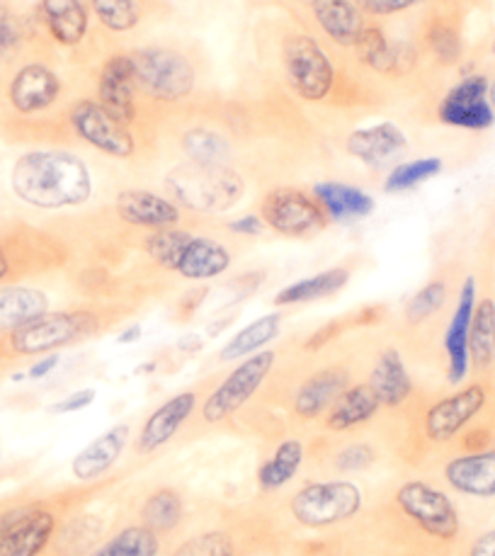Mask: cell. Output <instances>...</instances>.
Returning <instances> with one entry per match:
<instances>
[{
	"label": "cell",
	"instance_id": "cell-1",
	"mask_svg": "<svg viewBox=\"0 0 495 556\" xmlns=\"http://www.w3.org/2000/svg\"><path fill=\"white\" fill-rule=\"evenodd\" d=\"M10 185L17 200L37 210L80 207L92 194L86 161L59 149L23 153L10 173Z\"/></svg>",
	"mask_w": 495,
	"mask_h": 556
},
{
	"label": "cell",
	"instance_id": "cell-38",
	"mask_svg": "<svg viewBox=\"0 0 495 556\" xmlns=\"http://www.w3.org/2000/svg\"><path fill=\"white\" fill-rule=\"evenodd\" d=\"M442 173V161L440 159H418V161H408V163H401L394 170L386 175L384 180V190L389 194H396V192H406L418 188L420 182H426L430 178H435V175Z\"/></svg>",
	"mask_w": 495,
	"mask_h": 556
},
{
	"label": "cell",
	"instance_id": "cell-56",
	"mask_svg": "<svg viewBox=\"0 0 495 556\" xmlns=\"http://www.w3.org/2000/svg\"><path fill=\"white\" fill-rule=\"evenodd\" d=\"M493 51H495V42H493Z\"/></svg>",
	"mask_w": 495,
	"mask_h": 556
},
{
	"label": "cell",
	"instance_id": "cell-41",
	"mask_svg": "<svg viewBox=\"0 0 495 556\" xmlns=\"http://www.w3.org/2000/svg\"><path fill=\"white\" fill-rule=\"evenodd\" d=\"M173 556H233V542L224 532H204L182 542Z\"/></svg>",
	"mask_w": 495,
	"mask_h": 556
},
{
	"label": "cell",
	"instance_id": "cell-29",
	"mask_svg": "<svg viewBox=\"0 0 495 556\" xmlns=\"http://www.w3.org/2000/svg\"><path fill=\"white\" fill-rule=\"evenodd\" d=\"M49 312V296L35 287H0V333H13Z\"/></svg>",
	"mask_w": 495,
	"mask_h": 556
},
{
	"label": "cell",
	"instance_id": "cell-24",
	"mask_svg": "<svg viewBox=\"0 0 495 556\" xmlns=\"http://www.w3.org/2000/svg\"><path fill=\"white\" fill-rule=\"evenodd\" d=\"M371 391H375L379 404L384 408H398L404 406L412 394V379L406 369L404 357L396 348L381 350L377 357V365L371 369L369 382Z\"/></svg>",
	"mask_w": 495,
	"mask_h": 556
},
{
	"label": "cell",
	"instance_id": "cell-7",
	"mask_svg": "<svg viewBox=\"0 0 495 556\" xmlns=\"http://www.w3.org/2000/svg\"><path fill=\"white\" fill-rule=\"evenodd\" d=\"M98 331V316L92 312H47L35 321L10 333V348L17 355H45L51 350L78 343Z\"/></svg>",
	"mask_w": 495,
	"mask_h": 556
},
{
	"label": "cell",
	"instance_id": "cell-30",
	"mask_svg": "<svg viewBox=\"0 0 495 556\" xmlns=\"http://www.w3.org/2000/svg\"><path fill=\"white\" fill-rule=\"evenodd\" d=\"M350 282V273L345 267H330L326 273H318L306 280H299L294 285H287L284 290L275 294L277 306H294V304H308L316 300H326V296L343 290Z\"/></svg>",
	"mask_w": 495,
	"mask_h": 556
},
{
	"label": "cell",
	"instance_id": "cell-32",
	"mask_svg": "<svg viewBox=\"0 0 495 556\" xmlns=\"http://www.w3.org/2000/svg\"><path fill=\"white\" fill-rule=\"evenodd\" d=\"M282 321H284V316L280 312L261 316V318H257V321L248 324L243 331L236 333L231 341L224 345L219 357L224 359V363H233V359L255 355L257 350L265 348L267 343H272L275 338L280 336Z\"/></svg>",
	"mask_w": 495,
	"mask_h": 556
},
{
	"label": "cell",
	"instance_id": "cell-13",
	"mask_svg": "<svg viewBox=\"0 0 495 556\" xmlns=\"http://www.w3.org/2000/svg\"><path fill=\"white\" fill-rule=\"evenodd\" d=\"M486 406V389L471 384L447 399L432 404L422 420V430L430 442H449L467 428L473 418Z\"/></svg>",
	"mask_w": 495,
	"mask_h": 556
},
{
	"label": "cell",
	"instance_id": "cell-12",
	"mask_svg": "<svg viewBox=\"0 0 495 556\" xmlns=\"http://www.w3.org/2000/svg\"><path fill=\"white\" fill-rule=\"evenodd\" d=\"M437 115L445 125L457 129H491L495 122V110L488 102V78L479 74L461 78L459 84L452 86L447 90V96L442 98Z\"/></svg>",
	"mask_w": 495,
	"mask_h": 556
},
{
	"label": "cell",
	"instance_id": "cell-50",
	"mask_svg": "<svg viewBox=\"0 0 495 556\" xmlns=\"http://www.w3.org/2000/svg\"><path fill=\"white\" fill-rule=\"evenodd\" d=\"M56 365H59V355L54 353V355H47V357H41L39 363H35L33 367H29V372H27V377L29 379H41V377H47L51 369H56Z\"/></svg>",
	"mask_w": 495,
	"mask_h": 556
},
{
	"label": "cell",
	"instance_id": "cell-15",
	"mask_svg": "<svg viewBox=\"0 0 495 556\" xmlns=\"http://www.w3.org/2000/svg\"><path fill=\"white\" fill-rule=\"evenodd\" d=\"M477 312V280L467 277L461 285L457 308H454L452 321L445 333V353H447V379L449 384H461L469 375V331L471 318Z\"/></svg>",
	"mask_w": 495,
	"mask_h": 556
},
{
	"label": "cell",
	"instance_id": "cell-54",
	"mask_svg": "<svg viewBox=\"0 0 495 556\" xmlns=\"http://www.w3.org/2000/svg\"><path fill=\"white\" fill-rule=\"evenodd\" d=\"M8 275H10V257H8L3 241H0V282H3Z\"/></svg>",
	"mask_w": 495,
	"mask_h": 556
},
{
	"label": "cell",
	"instance_id": "cell-45",
	"mask_svg": "<svg viewBox=\"0 0 495 556\" xmlns=\"http://www.w3.org/2000/svg\"><path fill=\"white\" fill-rule=\"evenodd\" d=\"M418 3L420 0H357V8L369 15H394Z\"/></svg>",
	"mask_w": 495,
	"mask_h": 556
},
{
	"label": "cell",
	"instance_id": "cell-19",
	"mask_svg": "<svg viewBox=\"0 0 495 556\" xmlns=\"http://www.w3.org/2000/svg\"><path fill=\"white\" fill-rule=\"evenodd\" d=\"M56 515L47 508L29 510L0 538V556H39L56 532Z\"/></svg>",
	"mask_w": 495,
	"mask_h": 556
},
{
	"label": "cell",
	"instance_id": "cell-3",
	"mask_svg": "<svg viewBox=\"0 0 495 556\" xmlns=\"http://www.w3.org/2000/svg\"><path fill=\"white\" fill-rule=\"evenodd\" d=\"M165 188L190 212L221 214L241 202L245 182L229 166H202L188 161L165 175Z\"/></svg>",
	"mask_w": 495,
	"mask_h": 556
},
{
	"label": "cell",
	"instance_id": "cell-16",
	"mask_svg": "<svg viewBox=\"0 0 495 556\" xmlns=\"http://www.w3.org/2000/svg\"><path fill=\"white\" fill-rule=\"evenodd\" d=\"M194 408H198V394L194 391H182V394H175L173 399L163 401L147 418V424L141 426L137 438V452L151 455V452H158L161 447L168 445L185 426V420L194 414Z\"/></svg>",
	"mask_w": 495,
	"mask_h": 556
},
{
	"label": "cell",
	"instance_id": "cell-49",
	"mask_svg": "<svg viewBox=\"0 0 495 556\" xmlns=\"http://www.w3.org/2000/svg\"><path fill=\"white\" fill-rule=\"evenodd\" d=\"M469 556H495V530L481 534V538L473 542Z\"/></svg>",
	"mask_w": 495,
	"mask_h": 556
},
{
	"label": "cell",
	"instance_id": "cell-20",
	"mask_svg": "<svg viewBox=\"0 0 495 556\" xmlns=\"http://www.w3.org/2000/svg\"><path fill=\"white\" fill-rule=\"evenodd\" d=\"M445 479L454 491L473 498H495V447L452 459Z\"/></svg>",
	"mask_w": 495,
	"mask_h": 556
},
{
	"label": "cell",
	"instance_id": "cell-14",
	"mask_svg": "<svg viewBox=\"0 0 495 556\" xmlns=\"http://www.w3.org/2000/svg\"><path fill=\"white\" fill-rule=\"evenodd\" d=\"M137 74H134V61L127 54H117L105 61L98 80V102L122 125H131L137 117Z\"/></svg>",
	"mask_w": 495,
	"mask_h": 556
},
{
	"label": "cell",
	"instance_id": "cell-9",
	"mask_svg": "<svg viewBox=\"0 0 495 556\" xmlns=\"http://www.w3.org/2000/svg\"><path fill=\"white\" fill-rule=\"evenodd\" d=\"M398 510L437 540H454L459 532V513L445 491L428 481H406L396 491Z\"/></svg>",
	"mask_w": 495,
	"mask_h": 556
},
{
	"label": "cell",
	"instance_id": "cell-5",
	"mask_svg": "<svg viewBox=\"0 0 495 556\" xmlns=\"http://www.w3.org/2000/svg\"><path fill=\"white\" fill-rule=\"evenodd\" d=\"M129 56L134 61L137 86L161 102L188 98L198 84V74H194L190 59L175 49L147 47L137 49Z\"/></svg>",
	"mask_w": 495,
	"mask_h": 556
},
{
	"label": "cell",
	"instance_id": "cell-21",
	"mask_svg": "<svg viewBox=\"0 0 495 556\" xmlns=\"http://www.w3.org/2000/svg\"><path fill=\"white\" fill-rule=\"evenodd\" d=\"M350 387V375L345 367H326L318 369L299 387L294 396V414L304 420H314L323 416L335 404L338 396Z\"/></svg>",
	"mask_w": 495,
	"mask_h": 556
},
{
	"label": "cell",
	"instance_id": "cell-35",
	"mask_svg": "<svg viewBox=\"0 0 495 556\" xmlns=\"http://www.w3.org/2000/svg\"><path fill=\"white\" fill-rule=\"evenodd\" d=\"M182 151L188 161L202 163V166H229L231 143L224 134L204 127H194L182 134Z\"/></svg>",
	"mask_w": 495,
	"mask_h": 556
},
{
	"label": "cell",
	"instance_id": "cell-28",
	"mask_svg": "<svg viewBox=\"0 0 495 556\" xmlns=\"http://www.w3.org/2000/svg\"><path fill=\"white\" fill-rule=\"evenodd\" d=\"M314 198L330 219L335 222L365 219L377 207L371 194L355 188V185L343 182H318L314 188Z\"/></svg>",
	"mask_w": 495,
	"mask_h": 556
},
{
	"label": "cell",
	"instance_id": "cell-39",
	"mask_svg": "<svg viewBox=\"0 0 495 556\" xmlns=\"http://www.w3.org/2000/svg\"><path fill=\"white\" fill-rule=\"evenodd\" d=\"M92 13L110 33H129L139 23L137 0H90Z\"/></svg>",
	"mask_w": 495,
	"mask_h": 556
},
{
	"label": "cell",
	"instance_id": "cell-2",
	"mask_svg": "<svg viewBox=\"0 0 495 556\" xmlns=\"http://www.w3.org/2000/svg\"><path fill=\"white\" fill-rule=\"evenodd\" d=\"M149 255L163 270L178 273L185 280H214L231 267V253L224 243L182 229L153 231L147 241Z\"/></svg>",
	"mask_w": 495,
	"mask_h": 556
},
{
	"label": "cell",
	"instance_id": "cell-44",
	"mask_svg": "<svg viewBox=\"0 0 495 556\" xmlns=\"http://www.w3.org/2000/svg\"><path fill=\"white\" fill-rule=\"evenodd\" d=\"M23 45V27L8 8L0 5V59L13 56Z\"/></svg>",
	"mask_w": 495,
	"mask_h": 556
},
{
	"label": "cell",
	"instance_id": "cell-31",
	"mask_svg": "<svg viewBox=\"0 0 495 556\" xmlns=\"http://www.w3.org/2000/svg\"><path fill=\"white\" fill-rule=\"evenodd\" d=\"M355 49L359 59L379 74H394V71H406L410 66L404 61V56H410V49L391 45L379 27H365L363 35L357 37Z\"/></svg>",
	"mask_w": 495,
	"mask_h": 556
},
{
	"label": "cell",
	"instance_id": "cell-23",
	"mask_svg": "<svg viewBox=\"0 0 495 556\" xmlns=\"http://www.w3.org/2000/svg\"><path fill=\"white\" fill-rule=\"evenodd\" d=\"M408 139L394 122H381V125L359 127L347 137V153L367 166H381V163L398 156L406 151Z\"/></svg>",
	"mask_w": 495,
	"mask_h": 556
},
{
	"label": "cell",
	"instance_id": "cell-4",
	"mask_svg": "<svg viewBox=\"0 0 495 556\" xmlns=\"http://www.w3.org/2000/svg\"><path fill=\"white\" fill-rule=\"evenodd\" d=\"M359 508H363V491L353 481L343 479L306 483L289 501L292 518L312 530L330 528V525L355 518Z\"/></svg>",
	"mask_w": 495,
	"mask_h": 556
},
{
	"label": "cell",
	"instance_id": "cell-37",
	"mask_svg": "<svg viewBox=\"0 0 495 556\" xmlns=\"http://www.w3.org/2000/svg\"><path fill=\"white\" fill-rule=\"evenodd\" d=\"M185 515L182 498L173 489L153 491L141 508V520L153 532H170L180 525Z\"/></svg>",
	"mask_w": 495,
	"mask_h": 556
},
{
	"label": "cell",
	"instance_id": "cell-33",
	"mask_svg": "<svg viewBox=\"0 0 495 556\" xmlns=\"http://www.w3.org/2000/svg\"><path fill=\"white\" fill-rule=\"evenodd\" d=\"M304 462V445L299 440H284L277 445L275 455L263 462L257 469V483L263 491H280L296 477L299 467Z\"/></svg>",
	"mask_w": 495,
	"mask_h": 556
},
{
	"label": "cell",
	"instance_id": "cell-42",
	"mask_svg": "<svg viewBox=\"0 0 495 556\" xmlns=\"http://www.w3.org/2000/svg\"><path fill=\"white\" fill-rule=\"evenodd\" d=\"M428 47L442 64H454L461 56V39L457 29L447 25H435L428 33Z\"/></svg>",
	"mask_w": 495,
	"mask_h": 556
},
{
	"label": "cell",
	"instance_id": "cell-51",
	"mask_svg": "<svg viewBox=\"0 0 495 556\" xmlns=\"http://www.w3.org/2000/svg\"><path fill=\"white\" fill-rule=\"evenodd\" d=\"M29 510H33V506H17V508H10V510H5V513H0V538H3L5 530L13 528V525H15L20 518H25V515H27Z\"/></svg>",
	"mask_w": 495,
	"mask_h": 556
},
{
	"label": "cell",
	"instance_id": "cell-27",
	"mask_svg": "<svg viewBox=\"0 0 495 556\" xmlns=\"http://www.w3.org/2000/svg\"><path fill=\"white\" fill-rule=\"evenodd\" d=\"M39 13L59 45L76 47L88 35V10L80 0H41Z\"/></svg>",
	"mask_w": 495,
	"mask_h": 556
},
{
	"label": "cell",
	"instance_id": "cell-34",
	"mask_svg": "<svg viewBox=\"0 0 495 556\" xmlns=\"http://www.w3.org/2000/svg\"><path fill=\"white\" fill-rule=\"evenodd\" d=\"M158 549V532H153L147 525H129V528L112 534L107 542H102L88 556H156Z\"/></svg>",
	"mask_w": 495,
	"mask_h": 556
},
{
	"label": "cell",
	"instance_id": "cell-48",
	"mask_svg": "<svg viewBox=\"0 0 495 556\" xmlns=\"http://www.w3.org/2000/svg\"><path fill=\"white\" fill-rule=\"evenodd\" d=\"M338 328H340V324L338 321H333V324H328V326H323V328H318V331L308 338L306 341V350H318V348H323L330 338L333 336H338Z\"/></svg>",
	"mask_w": 495,
	"mask_h": 556
},
{
	"label": "cell",
	"instance_id": "cell-52",
	"mask_svg": "<svg viewBox=\"0 0 495 556\" xmlns=\"http://www.w3.org/2000/svg\"><path fill=\"white\" fill-rule=\"evenodd\" d=\"M178 348L182 350V353H198V350H202V338L194 336V333L185 336V338H180Z\"/></svg>",
	"mask_w": 495,
	"mask_h": 556
},
{
	"label": "cell",
	"instance_id": "cell-18",
	"mask_svg": "<svg viewBox=\"0 0 495 556\" xmlns=\"http://www.w3.org/2000/svg\"><path fill=\"white\" fill-rule=\"evenodd\" d=\"M115 210L122 222L139 229L161 231L180 222L178 204L149 190H122L115 200Z\"/></svg>",
	"mask_w": 495,
	"mask_h": 556
},
{
	"label": "cell",
	"instance_id": "cell-47",
	"mask_svg": "<svg viewBox=\"0 0 495 556\" xmlns=\"http://www.w3.org/2000/svg\"><path fill=\"white\" fill-rule=\"evenodd\" d=\"M265 222H263V216H257V214H245V216H241V219H233L231 224H229V229L233 231V233H239V236H261L263 231H265Z\"/></svg>",
	"mask_w": 495,
	"mask_h": 556
},
{
	"label": "cell",
	"instance_id": "cell-55",
	"mask_svg": "<svg viewBox=\"0 0 495 556\" xmlns=\"http://www.w3.org/2000/svg\"><path fill=\"white\" fill-rule=\"evenodd\" d=\"M488 102H491V108L495 110V80H493V84H488Z\"/></svg>",
	"mask_w": 495,
	"mask_h": 556
},
{
	"label": "cell",
	"instance_id": "cell-40",
	"mask_svg": "<svg viewBox=\"0 0 495 556\" xmlns=\"http://www.w3.org/2000/svg\"><path fill=\"white\" fill-rule=\"evenodd\" d=\"M447 300V285L442 280H432L428 282L422 290L410 296V302L406 304V321L410 326H418L422 321H428L432 314H437L442 304Z\"/></svg>",
	"mask_w": 495,
	"mask_h": 556
},
{
	"label": "cell",
	"instance_id": "cell-25",
	"mask_svg": "<svg viewBox=\"0 0 495 556\" xmlns=\"http://www.w3.org/2000/svg\"><path fill=\"white\" fill-rule=\"evenodd\" d=\"M312 10L318 27L340 47H355L363 35V10L350 0H312Z\"/></svg>",
	"mask_w": 495,
	"mask_h": 556
},
{
	"label": "cell",
	"instance_id": "cell-46",
	"mask_svg": "<svg viewBox=\"0 0 495 556\" xmlns=\"http://www.w3.org/2000/svg\"><path fill=\"white\" fill-rule=\"evenodd\" d=\"M92 401H96V389H78L74 394H68L66 399H61L59 404L51 406V414H74V410L88 408Z\"/></svg>",
	"mask_w": 495,
	"mask_h": 556
},
{
	"label": "cell",
	"instance_id": "cell-6",
	"mask_svg": "<svg viewBox=\"0 0 495 556\" xmlns=\"http://www.w3.org/2000/svg\"><path fill=\"white\" fill-rule=\"evenodd\" d=\"M282 68L289 88L306 102H321L333 90V61L314 37L289 35L282 45Z\"/></svg>",
	"mask_w": 495,
	"mask_h": 556
},
{
	"label": "cell",
	"instance_id": "cell-11",
	"mask_svg": "<svg viewBox=\"0 0 495 556\" xmlns=\"http://www.w3.org/2000/svg\"><path fill=\"white\" fill-rule=\"evenodd\" d=\"M71 127L82 141L105 156L129 159L137 151V141H134L127 125H122L107 110H102L98 100L76 102L71 110Z\"/></svg>",
	"mask_w": 495,
	"mask_h": 556
},
{
	"label": "cell",
	"instance_id": "cell-53",
	"mask_svg": "<svg viewBox=\"0 0 495 556\" xmlns=\"http://www.w3.org/2000/svg\"><path fill=\"white\" fill-rule=\"evenodd\" d=\"M139 338H141V326L134 324L131 328H127V331H124V333L117 338V343H119V345H129V343H137Z\"/></svg>",
	"mask_w": 495,
	"mask_h": 556
},
{
	"label": "cell",
	"instance_id": "cell-17",
	"mask_svg": "<svg viewBox=\"0 0 495 556\" xmlns=\"http://www.w3.org/2000/svg\"><path fill=\"white\" fill-rule=\"evenodd\" d=\"M61 96L59 76L45 64H27L17 71L8 86V98L20 115H37V112L54 105Z\"/></svg>",
	"mask_w": 495,
	"mask_h": 556
},
{
	"label": "cell",
	"instance_id": "cell-10",
	"mask_svg": "<svg viewBox=\"0 0 495 556\" xmlns=\"http://www.w3.org/2000/svg\"><path fill=\"white\" fill-rule=\"evenodd\" d=\"M261 216L272 231L289 239L312 236L321 231L328 222V214L316 198H308L296 188H275L267 192L261 202Z\"/></svg>",
	"mask_w": 495,
	"mask_h": 556
},
{
	"label": "cell",
	"instance_id": "cell-43",
	"mask_svg": "<svg viewBox=\"0 0 495 556\" xmlns=\"http://www.w3.org/2000/svg\"><path fill=\"white\" fill-rule=\"evenodd\" d=\"M377 462V452L367 442H353L335 455V469L340 471H365Z\"/></svg>",
	"mask_w": 495,
	"mask_h": 556
},
{
	"label": "cell",
	"instance_id": "cell-8",
	"mask_svg": "<svg viewBox=\"0 0 495 556\" xmlns=\"http://www.w3.org/2000/svg\"><path fill=\"white\" fill-rule=\"evenodd\" d=\"M275 357V350H263V353L245 357L229 377H224V382L202 404V418L206 424H221V420L239 414L257 394L267 375L272 372Z\"/></svg>",
	"mask_w": 495,
	"mask_h": 556
},
{
	"label": "cell",
	"instance_id": "cell-36",
	"mask_svg": "<svg viewBox=\"0 0 495 556\" xmlns=\"http://www.w3.org/2000/svg\"><path fill=\"white\" fill-rule=\"evenodd\" d=\"M469 355L473 365L486 369L495 359V302L481 300L477 302V312L471 318L469 331Z\"/></svg>",
	"mask_w": 495,
	"mask_h": 556
},
{
	"label": "cell",
	"instance_id": "cell-26",
	"mask_svg": "<svg viewBox=\"0 0 495 556\" xmlns=\"http://www.w3.org/2000/svg\"><path fill=\"white\" fill-rule=\"evenodd\" d=\"M381 408L379 399L369 384H353L347 387L343 394L338 396L333 406L326 414V430L330 432H345L357 426L369 424Z\"/></svg>",
	"mask_w": 495,
	"mask_h": 556
},
{
	"label": "cell",
	"instance_id": "cell-22",
	"mask_svg": "<svg viewBox=\"0 0 495 556\" xmlns=\"http://www.w3.org/2000/svg\"><path fill=\"white\" fill-rule=\"evenodd\" d=\"M129 438H131V430L124 424L102 432L100 438L92 440L88 447H82L74 457V465H71L74 477L78 481L100 479L102 473H107L117 465L119 457L124 455V447L129 445Z\"/></svg>",
	"mask_w": 495,
	"mask_h": 556
}]
</instances>
